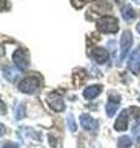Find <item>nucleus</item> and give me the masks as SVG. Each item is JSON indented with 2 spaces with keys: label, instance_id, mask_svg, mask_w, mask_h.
Masks as SVG:
<instances>
[{
  "label": "nucleus",
  "instance_id": "16",
  "mask_svg": "<svg viewBox=\"0 0 140 148\" xmlns=\"http://www.w3.org/2000/svg\"><path fill=\"white\" fill-rule=\"evenodd\" d=\"M68 126H69V130L71 132H75L76 131V128H77V126H76V122H75V120H74V116L71 114L68 116Z\"/></svg>",
  "mask_w": 140,
  "mask_h": 148
},
{
  "label": "nucleus",
  "instance_id": "19",
  "mask_svg": "<svg viewBox=\"0 0 140 148\" xmlns=\"http://www.w3.org/2000/svg\"><path fill=\"white\" fill-rule=\"evenodd\" d=\"M133 135H134V137H135V140H140V125L138 123V130H137V127H134L133 128Z\"/></svg>",
  "mask_w": 140,
  "mask_h": 148
},
{
  "label": "nucleus",
  "instance_id": "1",
  "mask_svg": "<svg viewBox=\"0 0 140 148\" xmlns=\"http://www.w3.org/2000/svg\"><path fill=\"white\" fill-rule=\"evenodd\" d=\"M97 30L101 32H106V34H114L119 29V22L118 18L114 16L105 15L101 18L97 20Z\"/></svg>",
  "mask_w": 140,
  "mask_h": 148
},
{
  "label": "nucleus",
  "instance_id": "9",
  "mask_svg": "<svg viewBox=\"0 0 140 148\" xmlns=\"http://www.w3.org/2000/svg\"><path fill=\"white\" fill-rule=\"evenodd\" d=\"M91 57L92 59L95 61L96 63H99V64H103L107 62V59H108L109 57V54L108 52L105 49V48H102V47H96V48H93L91 51Z\"/></svg>",
  "mask_w": 140,
  "mask_h": 148
},
{
  "label": "nucleus",
  "instance_id": "5",
  "mask_svg": "<svg viewBox=\"0 0 140 148\" xmlns=\"http://www.w3.org/2000/svg\"><path fill=\"white\" fill-rule=\"evenodd\" d=\"M128 68L130 69V72L133 74H135V75H138L140 73V47H137L129 54Z\"/></svg>",
  "mask_w": 140,
  "mask_h": 148
},
{
  "label": "nucleus",
  "instance_id": "21",
  "mask_svg": "<svg viewBox=\"0 0 140 148\" xmlns=\"http://www.w3.org/2000/svg\"><path fill=\"white\" fill-rule=\"evenodd\" d=\"M137 31H138L139 34H140V22H139V24H138V26H137Z\"/></svg>",
  "mask_w": 140,
  "mask_h": 148
},
{
  "label": "nucleus",
  "instance_id": "14",
  "mask_svg": "<svg viewBox=\"0 0 140 148\" xmlns=\"http://www.w3.org/2000/svg\"><path fill=\"white\" fill-rule=\"evenodd\" d=\"M26 116V109H25V104H18L15 108V117L16 120H22Z\"/></svg>",
  "mask_w": 140,
  "mask_h": 148
},
{
  "label": "nucleus",
  "instance_id": "13",
  "mask_svg": "<svg viewBox=\"0 0 140 148\" xmlns=\"http://www.w3.org/2000/svg\"><path fill=\"white\" fill-rule=\"evenodd\" d=\"M122 16L124 18V21L130 22L135 18V11L133 10V8L130 5H125L122 8Z\"/></svg>",
  "mask_w": 140,
  "mask_h": 148
},
{
  "label": "nucleus",
  "instance_id": "23",
  "mask_svg": "<svg viewBox=\"0 0 140 148\" xmlns=\"http://www.w3.org/2000/svg\"><path fill=\"white\" fill-rule=\"evenodd\" d=\"M135 3H138V4H140V0H134Z\"/></svg>",
  "mask_w": 140,
  "mask_h": 148
},
{
  "label": "nucleus",
  "instance_id": "17",
  "mask_svg": "<svg viewBox=\"0 0 140 148\" xmlns=\"http://www.w3.org/2000/svg\"><path fill=\"white\" fill-rule=\"evenodd\" d=\"M130 111H132V112H134L133 116L135 117V120H138V122H139V121H140V109L132 108V109H130Z\"/></svg>",
  "mask_w": 140,
  "mask_h": 148
},
{
  "label": "nucleus",
  "instance_id": "8",
  "mask_svg": "<svg viewBox=\"0 0 140 148\" xmlns=\"http://www.w3.org/2000/svg\"><path fill=\"white\" fill-rule=\"evenodd\" d=\"M119 101H120V96L119 95L111 94L108 96V101H107V104H106V112H107V116L108 117H113L114 116V114L117 112V110H118Z\"/></svg>",
  "mask_w": 140,
  "mask_h": 148
},
{
  "label": "nucleus",
  "instance_id": "18",
  "mask_svg": "<svg viewBox=\"0 0 140 148\" xmlns=\"http://www.w3.org/2000/svg\"><path fill=\"white\" fill-rule=\"evenodd\" d=\"M1 148H20V146L14 142H6V143H4Z\"/></svg>",
  "mask_w": 140,
  "mask_h": 148
},
{
  "label": "nucleus",
  "instance_id": "2",
  "mask_svg": "<svg viewBox=\"0 0 140 148\" xmlns=\"http://www.w3.org/2000/svg\"><path fill=\"white\" fill-rule=\"evenodd\" d=\"M39 86H41L39 78L30 77V78H26V79L20 82V84H18V90L25 92V94H33V92H36L39 89Z\"/></svg>",
  "mask_w": 140,
  "mask_h": 148
},
{
  "label": "nucleus",
  "instance_id": "12",
  "mask_svg": "<svg viewBox=\"0 0 140 148\" xmlns=\"http://www.w3.org/2000/svg\"><path fill=\"white\" fill-rule=\"evenodd\" d=\"M102 90V86L101 85H91V86H87L85 90H84V98L86 100H92L95 99L96 96L100 95V92Z\"/></svg>",
  "mask_w": 140,
  "mask_h": 148
},
{
  "label": "nucleus",
  "instance_id": "6",
  "mask_svg": "<svg viewBox=\"0 0 140 148\" xmlns=\"http://www.w3.org/2000/svg\"><path fill=\"white\" fill-rule=\"evenodd\" d=\"M80 123L81 127L87 132L91 133H96L99 130V122L96 121L92 116H90L88 114H82L80 116Z\"/></svg>",
  "mask_w": 140,
  "mask_h": 148
},
{
  "label": "nucleus",
  "instance_id": "10",
  "mask_svg": "<svg viewBox=\"0 0 140 148\" xmlns=\"http://www.w3.org/2000/svg\"><path fill=\"white\" fill-rule=\"evenodd\" d=\"M128 114H129L128 110H122L118 119L116 120L114 130H117V131H125L128 128Z\"/></svg>",
  "mask_w": 140,
  "mask_h": 148
},
{
  "label": "nucleus",
  "instance_id": "24",
  "mask_svg": "<svg viewBox=\"0 0 140 148\" xmlns=\"http://www.w3.org/2000/svg\"><path fill=\"white\" fill-rule=\"evenodd\" d=\"M139 101H140V96H139Z\"/></svg>",
  "mask_w": 140,
  "mask_h": 148
},
{
  "label": "nucleus",
  "instance_id": "15",
  "mask_svg": "<svg viewBox=\"0 0 140 148\" xmlns=\"http://www.w3.org/2000/svg\"><path fill=\"white\" fill-rule=\"evenodd\" d=\"M118 146L120 148H129L130 146H132V140L128 137V136H122L119 137L118 140Z\"/></svg>",
  "mask_w": 140,
  "mask_h": 148
},
{
  "label": "nucleus",
  "instance_id": "4",
  "mask_svg": "<svg viewBox=\"0 0 140 148\" xmlns=\"http://www.w3.org/2000/svg\"><path fill=\"white\" fill-rule=\"evenodd\" d=\"M12 61L20 71H26V69L29 68L30 59H29V54H27L25 49L17 48L12 54Z\"/></svg>",
  "mask_w": 140,
  "mask_h": 148
},
{
  "label": "nucleus",
  "instance_id": "11",
  "mask_svg": "<svg viewBox=\"0 0 140 148\" xmlns=\"http://www.w3.org/2000/svg\"><path fill=\"white\" fill-rule=\"evenodd\" d=\"M3 75L7 82L15 83L18 79L20 74H18V71L16 68H14L11 66H5V67H3Z\"/></svg>",
  "mask_w": 140,
  "mask_h": 148
},
{
  "label": "nucleus",
  "instance_id": "22",
  "mask_svg": "<svg viewBox=\"0 0 140 148\" xmlns=\"http://www.w3.org/2000/svg\"><path fill=\"white\" fill-rule=\"evenodd\" d=\"M116 3H118V4H120V3H123V0H114Z\"/></svg>",
  "mask_w": 140,
  "mask_h": 148
},
{
  "label": "nucleus",
  "instance_id": "20",
  "mask_svg": "<svg viewBox=\"0 0 140 148\" xmlns=\"http://www.w3.org/2000/svg\"><path fill=\"white\" fill-rule=\"evenodd\" d=\"M4 131H5V128H4V125L1 123V136L4 135Z\"/></svg>",
  "mask_w": 140,
  "mask_h": 148
},
{
  "label": "nucleus",
  "instance_id": "3",
  "mask_svg": "<svg viewBox=\"0 0 140 148\" xmlns=\"http://www.w3.org/2000/svg\"><path fill=\"white\" fill-rule=\"evenodd\" d=\"M132 45H133V35L130 31L125 30L122 34V37H120V62L127 58L129 51L132 48Z\"/></svg>",
  "mask_w": 140,
  "mask_h": 148
},
{
  "label": "nucleus",
  "instance_id": "7",
  "mask_svg": "<svg viewBox=\"0 0 140 148\" xmlns=\"http://www.w3.org/2000/svg\"><path fill=\"white\" fill-rule=\"evenodd\" d=\"M47 101H48V105L50 109H53L57 112H60V111H64L65 109V104L63 98L57 92H50L47 98Z\"/></svg>",
  "mask_w": 140,
  "mask_h": 148
}]
</instances>
